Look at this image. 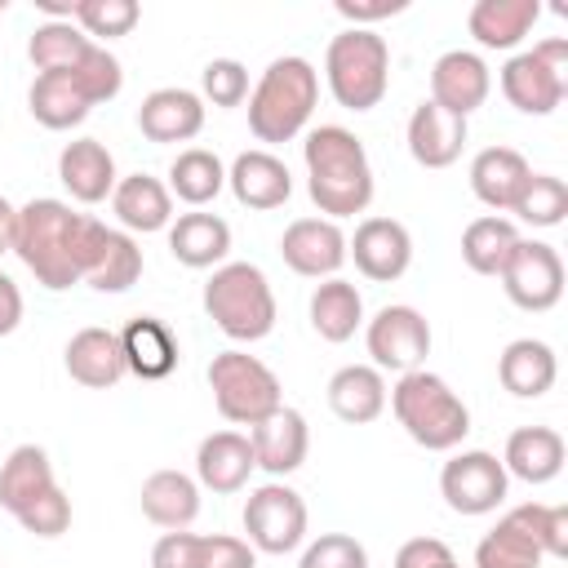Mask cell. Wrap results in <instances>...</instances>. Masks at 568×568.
<instances>
[{"label":"cell","instance_id":"obj_1","mask_svg":"<svg viewBox=\"0 0 568 568\" xmlns=\"http://www.w3.org/2000/svg\"><path fill=\"white\" fill-rule=\"evenodd\" d=\"M302 160H306V195L328 222L355 217L373 204V164L351 129L342 124L311 129L302 142Z\"/></svg>","mask_w":568,"mask_h":568},{"label":"cell","instance_id":"obj_2","mask_svg":"<svg viewBox=\"0 0 568 568\" xmlns=\"http://www.w3.org/2000/svg\"><path fill=\"white\" fill-rule=\"evenodd\" d=\"M84 231L89 217L71 213L67 200L40 195L27 200L18 209V235H13V253L22 257V266L53 293L80 284L84 271Z\"/></svg>","mask_w":568,"mask_h":568},{"label":"cell","instance_id":"obj_3","mask_svg":"<svg viewBox=\"0 0 568 568\" xmlns=\"http://www.w3.org/2000/svg\"><path fill=\"white\" fill-rule=\"evenodd\" d=\"M320 102V71L302 53L275 58L248 89V133L257 142H293Z\"/></svg>","mask_w":568,"mask_h":568},{"label":"cell","instance_id":"obj_4","mask_svg":"<svg viewBox=\"0 0 568 568\" xmlns=\"http://www.w3.org/2000/svg\"><path fill=\"white\" fill-rule=\"evenodd\" d=\"M386 399H390V413L404 426V435L413 444H422L426 453H453L470 435V408L430 368L399 373V382L390 386Z\"/></svg>","mask_w":568,"mask_h":568},{"label":"cell","instance_id":"obj_5","mask_svg":"<svg viewBox=\"0 0 568 568\" xmlns=\"http://www.w3.org/2000/svg\"><path fill=\"white\" fill-rule=\"evenodd\" d=\"M200 302H204V315L231 342H262L275 328V315H280L271 280L253 262H222V266H213Z\"/></svg>","mask_w":568,"mask_h":568},{"label":"cell","instance_id":"obj_6","mask_svg":"<svg viewBox=\"0 0 568 568\" xmlns=\"http://www.w3.org/2000/svg\"><path fill=\"white\" fill-rule=\"evenodd\" d=\"M324 80L337 106L373 111L390 89V44L364 27L337 31L324 49Z\"/></svg>","mask_w":568,"mask_h":568},{"label":"cell","instance_id":"obj_7","mask_svg":"<svg viewBox=\"0 0 568 568\" xmlns=\"http://www.w3.org/2000/svg\"><path fill=\"white\" fill-rule=\"evenodd\" d=\"M209 390L213 404L226 422L235 426H257L262 417H271L284 404V386L280 377L248 351H222L209 364Z\"/></svg>","mask_w":568,"mask_h":568},{"label":"cell","instance_id":"obj_8","mask_svg":"<svg viewBox=\"0 0 568 568\" xmlns=\"http://www.w3.org/2000/svg\"><path fill=\"white\" fill-rule=\"evenodd\" d=\"M501 93L524 115H550L568 93V40L550 36L524 53H510L501 67Z\"/></svg>","mask_w":568,"mask_h":568},{"label":"cell","instance_id":"obj_9","mask_svg":"<svg viewBox=\"0 0 568 568\" xmlns=\"http://www.w3.org/2000/svg\"><path fill=\"white\" fill-rule=\"evenodd\" d=\"M306 501L297 488H288L284 479L257 484L244 497V541L262 555H288L306 541Z\"/></svg>","mask_w":568,"mask_h":568},{"label":"cell","instance_id":"obj_10","mask_svg":"<svg viewBox=\"0 0 568 568\" xmlns=\"http://www.w3.org/2000/svg\"><path fill=\"white\" fill-rule=\"evenodd\" d=\"M364 342L377 373H413L430 355V324L417 306L390 302L364 324Z\"/></svg>","mask_w":568,"mask_h":568},{"label":"cell","instance_id":"obj_11","mask_svg":"<svg viewBox=\"0 0 568 568\" xmlns=\"http://www.w3.org/2000/svg\"><path fill=\"white\" fill-rule=\"evenodd\" d=\"M510 475L488 448H462L439 470V497L453 515H493L506 501Z\"/></svg>","mask_w":568,"mask_h":568},{"label":"cell","instance_id":"obj_12","mask_svg":"<svg viewBox=\"0 0 568 568\" xmlns=\"http://www.w3.org/2000/svg\"><path fill=\"white\" fill-rule=\"evenodd\" d=\"M497 280H501L506 297H510L519 311L541 315V311L559 306V297H564V257H559L555 244H546V240H524V235H519V244L510 248V257H506V266H501Z\"/></svg>","mask_w":568,"mask_h":568},{"label":"cell","instance_id":"obj_13","mask_svg":"<svg viewBox=\"0 0 568 568\" xmlns=\"http://www.w3.org/2000/svg\"><path fill=\"white\" fill-rule=\"evenodd\" d=\"M138 280H142V244L129 231L89 217L80 284H89L93 293H129Z\"/></svg>","mask_w":568,"mask_h":568},{"label":"cell","instance_id":"obj_14","mask_svg":"<svg viewBox=\"0 0 568 568\" xmlns=\"http://www.w3.org/2000/svg\"><path fill=\"white\" fill-rule=\"evenodd\" d=\"M346 257H355V271L364 280L390 284L413 266V235L395 217H364L346 240Z\"/></svg>","mask_w":568,"mask_h":568},{"label":"cell","instance_id":"obj_15","mask_svg":"<svg viewBox=\"0 0 568 568\" xmlns=\"http://www.w3.org/2000/svg\"><path fill=\"white\" fill-rule=\"evenodd\" d=\"M280 257L306 280H333L346 262V235L328 217H297L280 235Z\"/></svg>","mask_w":568,"mask_h":568},{"label":"cell","instance_id":"obj_16","mask_svg":"<svg viewBox=\"0 0 568 568\" xmlns=\"http://www.w3.org/2000/svg\"><path fill=\"white\" fill-rule=\"evenodd\" d=\"M488 89H493L488 62L470 49H448L430 67V102L462 120H470V111H479L488 102Z\"/></svg>","mask_w":568,"mask_h":568},{"label":"cell","instance_id":"obj_17","mask_svg":"<svg viewBox=\"0 0 568 568\" xmlns=\"http://www.w3.org/2000/svg\"><path fill=\"white\" fill-rule=\"evenodd\" d=\"M226 186H231V195H235L244 209L271 213V209H280V204L293 195V173H288V164H284L275 151L253 146V151H240V155L231 160Z\"/></svg>","mask_w":568,"mask_h":568},{"label":"cell","instance_id":"obj_18","mask_svg":"<svg viewBox=\"0 0 568 568\" xmlns=\"http://www.w3.org/2000/svg\"><path fill=\"white\" fill-rule=\"evenodd\" d=\"M248 444H253L257 470H266L271 479H284V475H293L306 462L311 430H306V417L297 408L280 404L271 417H262L257 426H248Z\"/></svg>","mask_w":568,"mask_h":568},{"label":"cell","instance_id":"obj_19","mask_svg":"<svg viewBox=\"0 0 568 568\" xmlns=\"http://www.w3.org/2000/svg\"><path fill=\"white\" fill-rule=\"evenodd\" d=\"M138 129L146 142H191L204 129V98L182 84H164L142 98Z\"/></svg>","mask_w":568,"mask_h":568},{"label":"cell","instance_id":"obj_20","mask_svg":"<svg viewBox=\"0 0 568 568\" xmlns=\"http://www.w3.org/2000/svg\"><path fill=\"white\" fill-rule=\"evenodd\" d=\"M466 133H470V124L462 115H453V111H444L426 98V102L413 106L404 138H408V155L422 169H448V164H457V155L466 146Z\"/></svg>","mask_w":568,"mask_h":568},{"label":"cell","instance_id":"obj_21","mask_svg":"<svg viewBox=\"0 0 568 568\" xmlns=\"http://www.w3.org/2000/svg\"><path fill=\"white\" fill-rule=\"evenodd\" d=\"M253 470H257L253 444H248V435H240V430H213V435H204L200 448H195V484L209 488V493H217V497L240 493Z\"/></svg>","mask_w":568,"mask_h":568},{"label":"cell","instance_id":"obj_22","mask_svg":"<svg viewBox=\"0 0 568 568\" xmlns=\"http://www.w3.org/2000/svg\"><path fill=\"white\" fill-rule=\"evenodd\" d=\"M62 364H67L71 382H80V386H89V390H106V386H115V382L129 373V368H124L120 333H115V328H98V324L71 333V342H67V351H62Z\"/></svg>","mask_w":568,"mask_h":568},{"label":"cell","instance_id":"obj_23","mask_svg":"<svg viewBox=\"0 0 568 568\" xmlns=\"http://www.w3.org/2000/svg\"><path fill=\"white\" fill-rule=\"evenodd\" d=\"M58 182L67 186L71 200H80V204H102V200L115 191L120 173H115L111 151H106L98 138H75V142H67V146L58 151Z\"/></svg>","mask_w":568,"mask_h":568},{"label":"cell","instance_id":"obj_24","mask_svg":"<svg viewBox=\"0 0 568 568\" xmlns=\"http://www.w3.org/2000/svg\"><path fill=\"white\" fill-rule=\"evenodd\" d=\"M532 178V164L515 151V146H484L475 160H470V191L484 209H493L497 217L515 209L519 191L528 186Z\"/></svg>","mask_w":568,"mask_h":568},{"label":"cell","instance_id":"obj_25","mask_svg":"<svg viewBox=\"0 0 568 568\" xmlns=\"http://www.w3.org/2000/svg\"><path fill=\"white\" fill-rule=\"evenodd\" d=\"M111 213H115L120 231H129V235L169 231V222H173V195H169V186L160 178L129 173L111 191Z\"/></svg>","mask_w":568,"mask_h":568},{"label":"cell","instance_id":"obj_26","mask_svg":"<svg viewBox=\"0 0 568 568\" xmlns=\"http://www.w3.org/2000/svg\"><path fill=\"white\" fill-rule=\"evenodd\" d=\"M169 253L173 262L191 266V271H209V266H222L226 253H231V226L217 217V213H182L169 222Z\"/></svg>","mask_w":568,"mask_h":568},{"label":"cell","instance_id":"obj_27","mask_svg":"<svg viewBox=\"0 0 568 568\" xmlns=\"http://www.w3.org/2000/svg\"><path fill=\"white\" fill-rule=\"evenodd\" d=\"M120 346H124V368L142 382H164L178 368V337L164 320L155 315H138L120 328Z\"/></svg>","mask_w":568,"mask_h":568},{"label":"cell","instance_id":"obj_28","mask_svg":"<svg viewBox=\"0 0 568 568\" xmlns=\"http://www.w3.org/2000/svg\"><path fill=\"white\" fill-rule=\"evenodd\" d=\"M564 457H568V444L555 426H519L506 439L501 466L524 484H550L564 470Z\"/></svg>","mask_w":568,"mask_h":568},{"label":"cell","instance_id":"obj_29","mask_svg":"<svg viewBox=\"0 0 568 568\" xmlns=\"http://www.w3.org/2000/svg\"><path fill=\"white\" fill-rule=\"evenodd\" d=\"M142 515L155 524V528H169V532H182L195 524L200 515V484L186 475V470H151L142 479Z\"/></svg>","mask_w":568,"mask_h":568},{"label":"cell","instance_id":"obj_30","mask_svg":"<svg viewBox=\"0 0 568 568\" xmlns=\"http://www.w3.org/2000/svg\"><path fill=\"white\" fill-rule=\"evenodd\" d=\"M559 377V359L541 337H515L506 342V351L497 355V382L515 395V399H537L555 386Z\"/></svg>","mask_w":568,"mask_h":568},{"label":"cell","instance_id":"obj_31","mask_svg":"<svg viewBox=\"0 0 568 568\" xmlns=\"http://www.w3.org/2000/svg\"><path fill=\"white\" fill-rule=\"evenodd\" d=\"M328 408L351 422V426H368L386 413V377L373 364H346L328 377Z\"/></svg>","mask_w":568,"mask_h":568},{"label":"cell","instance_id":"obj_32","mask_svg":"<svg viewBox=\"0 0 568 568\" xmlns=\"http://www.w3.org/2000/svg\"><path fill=\"white\" fill-rule=\"evenodd\" d=\"M537 18H541L537 0H475L466 27L484 49H515L537 27Z\"/></svg>","mask_w":568,"mask_h":568},{"label":"cell","instance_id":"obj_33","mask_svg":"<svg viewBox=\"0 0 568 568\" xmlns=\"http://www.w3.org/2000/svg\"><path fill=\"white\" fill-rule=\"evenodd\" d=\"M306 311H311V328L324 337V342H351L355 337V328L364 324V297H359V288L351 284V280H342V275H333V280H320L315 284V293H311V302H306Z\"/></svg>","mask_w":568,"mask_h":568},{"label":"cell","instance_id":"obj_34","mask_svg":"<svg viewBox=\"0 0 568 568\" xmlns=\"http://www.w3.org/2000/svg\"><path fill=\"white\" fill-rule=\"evenodd\" d=\"M49 488H58L53 479V462L40 444H18L4 462H0V506L9 515L27 510L36 497H44Z\"/></svg>","mask_w":568,"mask_h":568},{"label":"cell","instance_id":"obj_35","mask_svg":"<svg viewBox=\"0 0 568 568\" xmlns=\"http://www.w3.org/2000/svg\"><path fill=\"white\" fill-rule=\"evenodd\" d=\"M164 186H169L173 200H182V204H191V209H204L209 200L222 195V186H226V164H222L209 146H186V151L173 155Z\"/></svg>","mask_w":568,"mask_h":568},{"label":"cell","instance_id":"obj_36","mask_svg":"<svg viewBox=\"0 0 568 568\" xmlns=\"http://www.w3.org/2000/svg\"><path fill=\"white\" fill-rule=\"evenodd\" d=\"M27 106H31V115L44 124V129H75L93 106H89V98L75 89V80L67 75V71H44V75H36L31 80V89H27Z\"/></svg>","mask_w":568,"mask_h":568},{"label":"cell","instance_id":"obj_37","mask_svg":"<svg viewBox=\"0 0 568 568\" xmlns=\"http://www.w3.org/2000/svg\"><path fill=\"white\" fill-rule=\"evenodd\" d=\"M546 555L541 546L528 537V528L519 524L515 510H506L475 546V568H541Z\"/></svg>","mask_w":568,"mask_h":568},{"label":"cell","instance_id":"obj_38","mask_svg":"<svg viewBox=\"0 0 568 568\" xmlns=\"http://www.w3.org/2000/svg\"><path fill=\"white\" fill-rule=\"evenodd\" d=\"M519 244V231L510 217H497V213H484L475 217L466 231H462V262L475 271V275H501L510 248Z\"/></svg>","mask_w":568,"mask_h":568},{"label":"cell","instance_id":"obj_39","mask_svg":"<svg viewBox=\"0 0 568 568\" xmlns=\"http://www.w3.org/2000/svg\"><path fill=\"white\" fill-rule=\"evenodd\" d=\"M89 36L67 18V22H40L36 31H31V40H27V58H31V67L44 75V71H71L84 53H89Z\"/></svg>","mask_w":568,"mask_h":568},{"label":"cell","instance_id":"obj_40","mask_svg":"<svg viewBox=\"0 0 568 568\" xmlns=\"http://www.w3.org/2000/svg\"><path fill=\"white\" fill-rule=\"evenodd\" d=\"M510 213L519 222H528V226H541V231L546 226H559L568 217V182L555 178V173H532Z\"/></svg>","mask_w":568,"mask_h":568},{"label":"cell","instance_id":"obj_41","mask_svg":"<svg viewBox=\"0 0 568 568\" xmlns=\"http://www.w3.org/2000/svg\"><path fill=\"white\" fill-rule=\"evenodd\" d=\"M138 18H142V9L133 4V0H80L75 9H71V22L98 44V40H120V36H129L133 27H138Z\"/></svg>","mask_w":568,"mask_h":568},{"label":"cell","instance_id":"obj_42","mask_svg":"<svg viewBox=\"0 0 568 568\" xmlns=\"http://www.w3.org/2000/svg\"><path fill=\"white\" fill-rule=\"evenodd\" d=\"M75 80V89L89 98V106L98 102H111L120 89H124V71H120V58L106 49V44H89V53L67 71Z\"/></svg>","mask_w":568,"mask_h":568},{"label":"cell","instance_id":"obj_43","mask_svg":"<svg viewBox=\"0 0 568 568\" xmlns=\"http://www.w3.org/2000/svg\"><path fill=\"white\" fill-rule=\"evenodd\" d=\"M528 537L541 546L546 559H568V506H546V501H524L510 506Z\"/></svg>","mask_w":568,"mask_h":568},{"label":"cell","instance_id":"obj_44","mask_svg":"<svg viewBox=\"0 0 568 568\" xmlns=\"http://www.w3.org/2000/svg\"><path fill=\"white\" fill-rule=\"evenodd\" d=\"M200 98L213 102V106H240L248 98V67L235 62V58H213L204 71H200Z\"/></svg>","mask_w":568,"mask_h":568},{"label":"cell","instance_id":"obj_45","mask_svg":"<svg viewBox=\"0 0 568 568\" xmlns=\"http://www.w3.org/2000/svg\"><path fill=\"white\" fill-rule=\"evenodd\" d=\"M297 568H368V550L351 532H320L302 550Z\"/></svg>","mask_w":568,"mask_h":568},{"label":"cell","instance_id":"obj_46","mask_svg":"<svg viewBox=\"0 0 568 568\" xmlns=\"http://www.w3.org/2000/svg\"><path fill=\"white\" fill-rule=\"evenodd\" d=\"M31 537H62L71 528V497L62 488H49L44 497H36L27 510L13 515Z\"/></svg>","mask_w":568,"mask_h":568},{"label":"cell","instance_id":"obj_47","mask_svg":"<svg viewBox=\"0 0 568 568\" xmlns=\"http://www.w3.org/2000/svg\"><path fill=\"white\" fill-rule=\"evenodd\" d=\"M200 568H257V550L244 537L213 532L200 537Z\"/></svg>","mask_w":568,"mask_h":568},{"label":"cell","instance_id":"obj_48","mask_svg":"<svg viewBox=\"0 0 568 568\" xmlns=\"http://www.w3.org/2000/svg\"><path fill=\"white\" fill-rule=\"evenodd\" d=\"M395 568H462V564H457L448 541H439V537H408L395 550Z\"/></svg>","mask_w":568,"mask_h":568},{"label":"cell","instance_id":"obj_49","mask_svg":"<svg viewBox=\"0 0 568 568\" xmlns=\"http://www.w3.org/2000/svg\"><path fill=\"white\" fill-rule=\"evenodd\" d=\"M151 568H200V532H164L151 546Z\"/></svg>","mask_w":568,"mask_h":568},{"label":"cell","instance_id":"obj_50","mask_svg":"<svg viewBox=\"0 0 568 568\" xmlns=\"http://www.w3.org/2000/svg\"><path fill=\"white\" fill-rule=\"evenodd\" d=\"M351 27H364L368 31V22H382V18H390V13H404L408 4L404 0H337L333 4Z\"/></svg>","mask_w":568,"mask_h":568},{"label":"cell","instance_id":"obj_51","mask_svg":"<svg viewBox=\"0 0 568 568\" xmlns=\"http://www.w3.org/2000/svg\"><path fill=\"white\" fill-rule=\"evenodd\" d=\"M18 324H22V293H18V284L0 271V337H9Z\"/></svg>","mask_w":568,"mask_h":568},{"label":"cell","instance_id":"obj_52","mask_svg":"<svg viewBox=\"0 0 568 568\" xmlns=\"http://www.w3.org/2000/svg\"><path fill=\"white\" fill-rule=\"evenodd\" d=\"M13 235H18V209L0 195V253H13Z\"/></svg>","mask_w":568,"mask_h":568},{"label":"cell","instance_id":"obj_53","mask_svg":"<svg viewBox=\"0 0 568 568\" xmlns=\"http://www.w3.org/2000/svg\"><path fill=\"white\" fill-rule=\"evenodd\" d=\"M0 18H4V0H0Z\"/></svg>","mask_w":568,"mask_h":568}]
</instances>
